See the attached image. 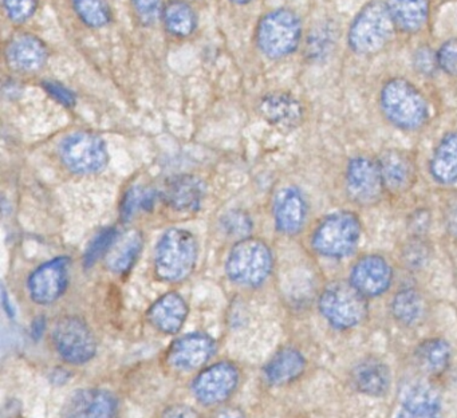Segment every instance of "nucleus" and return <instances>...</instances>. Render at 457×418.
Wrapping results in <instances>:
<instances>
[{
	"label": "nucleus",
	"instance_id": "f257e3e1",
	"mask_svg": "<svg viewBox=\"0 0 457 418\" xmlns=\"http://www.w3.org/2000/svg\"><path fill=\"white\" fill-rule=\"evenodd\" d=\"M379 109L387 122L403 131H417L429 121L424 94L405 78H392L379 91Z\"/></svg>",
	"mask_w": 457,
	"mask_h": 418
},
{
	"label": "nucleus",
	"instance_id": "f03ea898",
	"mask_svg": "<svg viewBox=\"0 0 457 418\" xmlns=\"http://www.w3.org/2000/svg\"><path fill=\"white\" fill-rule=\"evenodd\" d=\"M363 225L355 212L336 211L323 217L312 230V248L325 259H345L357 251Z\"/></svg>",
	"mask_w": 457,
	"mask_h": 418
},
{
	"label": "nucleus",
	"instance_id": "7ed1b4c3",
	"mask_svg": "<svg viewBox=\"0 0 457 418\" xmlns=\"http://www.w3.org/2000/svg\"><path fill=\"white\" fill-rule=\"evenodd\" d=\"M320 314L337 330H350L368 316V297L349 280H334L323 288L318 302Z\"/></svg>",
	"mask_w": 457,
	"mask_h": 418
},
{
	"label": "nucleus",
	"instance_id": "20e7f679",
	"mask_svg": "<svg viewBox=\"0 0 457 418\" xmlns=\"http://www.w3.org/2000/svg\"><path fill=\"white\" fill-rule=\"evenodd\" d=\"M395 29V21L386 4L371 2L353 21L347 34V43L358 55H374L386 47Z\"/></svg>",
	"mask_w": 457,
	"mask_h": 418
},
{
	"label": "nucleus",
	"instance_id": "39448f33",
	"mask_svg": "<svg viewBox=\"0 0 457 418\" xmlns=\"http://www.w3.org/2000/svg\"><path fill=\"white\" fill-rule=\"evenodd\" d=\"M197 260V241L189 230L172 228L157 244L154 270L164 281L188 278Z\"/></svg>",
	"mask_w": 457,
	"mask_h": 418
},
{
	"label": "nucleus",
	"instance_id": "423d86ee",
	"mask_svg": "<svg viewBox=\"0 0 457 418\" xmlns=\"http://www.w3.org/2000/svg\"><path fill=\"white\" fill-rule=\"evenodd\" d=\"M302 38V23L294 11L280 8L263 16L258 26L259 48L272 59L285 58L298 48Z\"/></svg>",
	"mask_w": 457,
	"mask_h": 418
},
{
	"label": "nucleus",
	"instance_id": "0eeeda50",
	"mask_svg": "<svg viewBox=\"0 0 457 418\" xmlns=\"http://www.w3.org/2000/svg\"><path fill=\"white\" fill-rule=\"evenodd\" d=\"M274 267L271 249L256 238H243L231 249L227 273L234 283L255 287L263 283Z\"/></svg>",
	"mask_w": 457,
	"mask_h": 418
},
{
	"label": "nucleus",
	"instance_id": "6e6552de",
	"mask_svg": "<svg viewBox=\"0 0 457 418\" xmlns=\"http://www.w3.org/2000/svg\"><path fill=\"white\" fill-rule=\"evenodd\" d=\"M345 192L355 205L370 208L384 197V180L378 160L368 155L350 158L345 168Z\"/></svg>",
	"mask_w": 457,
	"mask_h": 418
},
{
	"label": "nucleus",
	"instance_id": "1a4fd4ad",
	"mask_svg": "<svg viewBox=\"0 0 457 418\" xmlns=\"http://www.w3.org/2000/svg\"><path fill=\"white\" fill-rule=\"evenodd\" d=\"M53 343L62 359L71 364H87L97 350L92 330L79 316H63L57 322Z\"/></svg>",
	"mask_w": 457,
	"mask_h": 418
},
{
	"label": "nucleus",
	"instance_id": "9d476101",
	"mask_svg": "<svg viewBox=\"0 0 457 418\" xmlns=\"http://www.w3.org/2000/svg\"><path fill=\"white\" fill-rule=\"evenodd\" d=\"M61 158L74 173L93 174L103 171L108 163L105 142L93 133L79 131L63 139Z\"/></svg>",
	"mask_w": 457,
	"mask_h": 418
},
{
	"label": "nucleus",
	"instance_id": "9b49d317",
	"mask_svg": "<svg viewBox=\"0 0 457 418\" xmlns=\"http://www.w3.org/2000/svg\"><path fill=\"white\" fill-rule=\"evenodd\" d=\"M395 271L386 257L378 254L361 256L350 270L349 281L368 299L382 297L389 291Z\"/></svg>",
	"mask_w": 457,
	"mask_h": 418
},
{
	"label": "nucleus",
	"instance_id": "f8f14e48",
	"mask_svg": "<svg viewBox=\"0 0 457 418\" xmlns=\"http://www.w3.org/2000/svg\"><path fill=\"white\" fill-rule=\"evenodd\" d=\"M239 383V372L228 362H220L200 372L192 383V393L203 405L212 406L227 401Z\"/></svg>",
	"mask_w": 457,
	"mask_h": 418
},
{
	"label": "nucleus",
	"instance_id": "ddd939ff",
	"mask_svg": "<svg viewBox=\"0 0 457 418\" xmlns=\"http://www.w3.org/2000/svg\"><path fill=\"white\" fill-rule=\"evenodd\" d=\"M71 260L57 257L37 268L29 278V292L38 305H52L65 292L69 280Z\"/></svg>",
	"mask_w": 457,
	"mask_h": 418
},
{
	"label": "nucleus",
	"instance_id": "4468645a",
	"mask_svg": "<svg viewBox=\"0 0 457 418\" xmlns=\"http://www.w3.org/2000/svg\"><path fill=\"white\" fill-rule=\"evenodd\" d=\"M381 169L385 189L393 195H403L416 184V161L406 150L389 147L377 157Z\"/></svg>",
	"mask_w": 457,
	"mask_h": 418
},
{
	"label": "nucleus",
	"instance_id": "2eb2a0df",
	"mask_svg": "<svg viewBox=\"0 0 457 418\" xmlns=\"http://www.w3.org/2000/svg\"><path fill=\"white\" fill-rule=\"evenodd\" d=\"M309 217V204L296 187H286L275 196L274 219L278 230L285 235H298Z\"/></svg>",
	"mask_w": 457,
	"mask_h": 418
},
{
	"label": "nucleus",
	"instance_id": "dca6fc26",
	"mask_svg": "<svg viewBox=\"0 0 457 418\" xmlns=\"http://www.w3.org/2000/svg\"><path fill=\"white\" fill-rule=\"evenodd\" d=\"M216 345L212 338L205 334H189L180 338L168 351V364L180 372L202 367L215 353Z\"/></svg>",
	"mask_w": 457,
	"mask_h": 418
},
{
	"label": "nucleus",
	"instance_id": "f3484780",
	"mask_svg": "<svg viewBox=\"0 0 457 418\" xmlns=\"http://www.w3.org/2000/svg\"><path fill=\"white\" fill-rule=\"evenodd\" d=\"M262 117L280 130H293L303 121L304 110L301 102L291 94L271 93L264 96L259 104Z\"/></svg>",
	"mask_w": 457,
	"mask_h": 418
},
{
	"label": "nucleus",
	"instance_id": "a211bd4d",
	"mask_svg": "<svg viewBox=\"0 0 457 418\" xmlns=\"http://www.w3.org/2000/svg\"><path fill=\"white\" fill-rule=\"evenodd\" d=\"M116 409V398L111 393L87 389L71 397L66 405L63 418H113Z\"/></svg>",
	"mask_w": 457,
	"mask_h": 418
},
{
	"label": "nucleus",
	"instance_id": "6ab92c4d",
	"mask_svg": "<svg viewBox=\"0 0 457 418\" xmlns=\"http://www.w3.org/2000/svg\"><path fill=\"white\" fill-rule=\"evenodd\" d=\"M6 58L10 67L18 71H37L46 62L47 48L34 35L21 34L10 40Z\"/></svg>",
	"mask_w": 457,
	"mask_h": 418
},
{
	"label": "nucleus",
	"instance_id": "aec40b11",
	"mask_svg": "<svg viewBox=\"0 0 457 418\" xmlns=\"http://www.w3.org/2000/svg\"><path fill=\"white\" fill-rule=\"evenodd\" d=\"M428 171L438 185L457 184V130L449 131L436 145Z\"/></svg>",
	"mask_w": 457,
	"mask_h": 418
},
{
	"label": "nucleus",
	"instance_id": "412c9836",
	"mask_svg": "<svg viewBox=\"0 0 457 418\" xmlns=\"http://www.w3.org/2000/svg\"><path fill=\"white\" fill-rule=\"evenodd\" d=\"M353 385L360 393L369 397L385 396L392 383L389 367L376 358L363 359L352 372Z\"/></svg>",
	"mask_w": 457,
	"mask_h": 418
},
{
	"label": "nucleus",
	"instance_id": "4be33fe9",
	"mask_svg": "<svg viewBox=\"0 0 457 418\" xmlns=\"http://www.w3.org/2000/svg\"><path fill=\"white\" fill-rule=\"evenodd\" d=\"M187 315L188 305L186 300L176 292H170L152 305L148 318L159 331L176 334L186 323Z\"/></svg>",
	"mask_w": 457,
	"mask_h": 418
},
{
	"label": "nucleus",
	"instance_id": "5701e85b",
	"mask_svg": "<svg viewBox=\"0 0 457 418\" xmlns=\"http://www.w3.org/2000/svg\"><path fill=\"white\" fill-rule=\"evenodd\" d=\"M395 418H444L440 396L429 386H414L406 393Z\"/></svg>",
	"mask_w": 457,
	"mask_h": 418
},
{
	"label": "nucleus",
	"instance_id": "b1692460",
	"mask_svg": "<svg viewBox=\"0 0 457 418\" xmlns=\"http://www.w3.org/2000/svg\"><path fill=\"white\" fill-rule=\"evenodd\" d=\"M164 198L176 211H196L204 198V185L197 177L178 176L168 182Z\"/></svg>",
	"mask_w": 457,
	"mask_h": 418
},
{
	"label": "nucleus",
	"instance_id": "393cba45",
	"mask_svg": "<svg viewBox=\"0 0 457 418\" xmlns=\"http://www.w3.org/2000/svg\"><path fill=\"white\" fill-rule=\"evenodd\" d=\"M395 26L408 34H416L427 26L429 0H386L385 3Z\"/></svg>",
	"mask_w": 457,
	"mask_h": 418
},
{
	"label": "nucleus",
	"instance_id": "a878e982",
	"mask_svg": "<svg viewBox=\"0 0 457 418\" xmlns=\"http://www.w3.org/2000/svg\"><path fill=\"white\" fill-rule=\"evenodd\" d=\"M306 367V359L301 351L293 347L278 351L264 367L267 382L275 386L286 385L301 377Z\"/></svg>",
	"mask_w": 457,
	"mask_h": 418
},
{
	"label": "nucleus",
	"instance_id": "bb28decb",
	"mask_svg": "<svg viewBox=\"0 0 457 418\" xmlns=\"http://www.w3.org/2000/svg\"><path fill=\"white\" fill-rule=\"evenodd\" d=\"M390 310H392L393 318L401 326H416L424 316V297L416 287H403L393 297Z\"/></svg>",
	"mask_w": 457,
	"mask_h": 418
},
{
	"label": "nucleus",
	"instance_id": "cd10ccee",
	"mask_svg": "<svg viewBox=\"0 0 457 418\" xmlns=\"http://www.w3.org/2000/svg\"><path fill=\"white\" fill-rule=\"evenodd\" d=\"M420 367L429 374H440L451 364L452 347L443 338H430L417 347Z\"/></svg>",
	"mask_w": 457,
	"mask_h": 418
},
{
	"label": "nucleus",
	"instance_id": "c85d7f7f",
	"mask_svg": "<svg viewBox=\"0 0 457 418\" xmlns=\"http://www.w3.org/2000/svg\"><path fill=\"white\" fill-rule=\"evenodd\" d=\"M143 248L140 233L132 232L125 236L119 244H114L106 260L109 270L114 273H125L133 267Z\"/></svg>",
	"mask_w": 457,
	"mask_h": 418
},
{
	"label": "nucleus",
	"instance_id": "c756f323",
	"mask_svg": "<svg viewBox=\"0 0 457 418\" xmlns=\"http://www.w3.org/2000/svg\"><path fill=\"white\" fill-rule=\"evenodd\" d=\"M165 27L176 37H188L196 27V13L187 3L172 2L164 10Z\"/></svg>",
	"mask_w": 457,
	"mask_h": 418
},
{
	"label": "nucleus",
	"instance_id": "7c9ffc66",
	"mask_svg": "<svg viewBox=\"0 0 457 418\" xmlns=\"http://www.w3.org/2000/svg\"><path fill=\"white\" fill-rule=\"evenodd\" d=\"M74 10L85 24L101 29L111 21V10L106 0H71Z\"/></svg>",
	"mask_w": 457,
	"mask_h": 418
},
{
	"label": "nucleus",
	"instance_id": "2f4dec72",
	"mask_svg": "<svg viewBox=\"0 0 457 418\" xmlns=\"http://www.w3.org/2000/svg\"><path fill=\"white\" fill-rule=\"evenodd\" d=\"M117 238H119V232H117L116 228H108V230H101L93 238L92 243L89 244L87 252H85V267H92L101 257L109 254L111 249L113 248L114 244L117 243Z\"/></svg>",
	"mask_w": 457,
	"mask_h": 418
},
{
	"label": "nucleus",
	"instance_id": "473e14b6",
	"mask_svg": "<svg viewBox=\"0 0 457 418\" xmlns=\"http://www.w3.org/2000/svg\"><path fill=\"white\" fill-rule=\"evenodd\" d=\"M154 201H156V193L154 190L133 188L122 201V219L129 220L137 211H151L154 208Z\"/></svg>",
	"mask_w": 457,
	"mask_h": 418
},
{
	"label": "nucleus",
	"instance_id": "72a5a7b5",
	"mask_svg": "<svg viewBox=\"0 0 457 418\" xmlns=\"http://www.w3.org/2000/svg\"><path fill=\"white\" fill-rule=\"evenodd\" d=\"M221 230L232 238H245L253 230L250 217L240 211H229L221 217Z\"/></svg>",
	"mask_w": 457,
	"mask_h": 418
},
{
	"label": "nucleus",
	"instance_id": "f704fd0d",
	"mask_svg": "<svg viewBox=\"0 0 457 418\" xmlns=\"http://www.w3.org/2000/svg\"><path fill=\"white\" fill-rule=\"evenodd\" d=\"M428 255H429V248H428L427 243L422 241L421 236H414L403 249L401 257H403V264L414 270V268L424 265L428 260Z\"/></svg>",
	"mask_w": 457,
	"mask_h": 418
},
{
	"label": "nucleus",
	"instance_id": "c9c22d12",
	"mask_svg": "<svg viewBox=\"0 0 457 418\" xmlns=\"http://www.w3.org/2000/svg\"><path fill=\"white\" fill-rule=\"evenodd\" d=\"M7 15L15 23H23L36 13L39 0H4Z\"/></svg>",
	"mask_w": 457,
	"mask_h": 418
},
{
	"label": "nucleus",
	"instance_id": "e433bc0d",
	"mask_svg": "<svg viewBox=\"0 0 457 418\" xmlns=\"http://www.w3.org/2000/svg\"><path fill=\"white\" fill-rule=\"evenodd\" d=\"M438 69L457 78V38L446 40L437 51Z\"/></svg>",
	"mask_w": 457,
	"mask_h": 418
},
{
	"label": "nucleus",
	"instance_id": "4c0bfd02",
	"mask_svg": "<svg viewBox=\"0 0 457 418\" xmlns=\"http://www.w3.org/2000/svg\"><path fill=\"white\" fill-rule=\"evenodd\" d=\"M413 66L420 74L430 77L438 69L437 53L429 46H421L414 53Z\"/></svg>",
	"mask_w": 457,
	"mask_h": 418
},
{
	"label": "nucleus",
	"instance_id": "58836bf2",
	"mask_svg": "<svg viewBox=\"0 0 457 418\" xmlns=\"http://www.w3.org/2000/svg\"><path fill=\"white\" fill-rule=\"evenodd\" d=\"M132 3L136 15L145 26L154 24L162 15V0H132Z\"/></svg>",
	"mask_w": 457,
	"mask_h": 418
},
{
	"label": "nucleus",
	"instance_id": "ea45409f",
	"mask_svg": "<svg viewBox=\"0 0 457 418\" xmlns=\"http://www.w3.org/2000/svg\"><path fill=\"white\" fill-rule=\"evenodd\" d=\"M44 88L60 104H65V106H73L76 104L74 94L69 88H66L65 86L61 85V83L54 82V80H46L44 83Z\"/></svg>",
	"mask_w": 457,
	"mask_h": 418
},
{
	"label": "nucleus",
	"instance_id": "a19ab883",
	"mask_svg": "<svg viewBox=\"0 0 457 418\" xmlns=\"http://www.w3.org/2000/svg\"><path fill=\"white\" fill-rule=\"evenodd\" d=\"M162 418H200V415L192 407L186 406V405H176V406L170 407Z\"/></svg>",
	"mask_w": 457,
	"mask_h": 418
},
{
	"label": "nucleus",
	"instance_id": "79ce46f5",
	"mask_svg": "<svg viewBox=\"0 0 457 418\" xmlns=\"http://www.w3.org/2000/svg\"><path fill=\"white\" fill-rule=\"evenodd\" d=\"M445 227L452 236L457 238V198L446 209Z\"/></svg>",
	"mask_w": 457,
	"mask_h": 418
},
{
	"label": "nucleus",
	"instance_id": "37998d69",
	"mask_svg": "<svg viewBox=\"0 0 457 418\" xmlns=\"http://www.w3.org/2000/svg\"><path fill=\"white\" fill-rule=\"evenodd\" d=\"M213 418H245V414L240 412L239 409H235V407H227V409L220 410L218 412V414Z\"/></svg>",
	"mask_w": 457,
	"mask_h": 418
},
{
	"label": "nucleus",
	"instance_id": "c03bdc74",
	"mask_svg": "<svg viewBox=\"0 0 457 418\" xmlns=\"http://www.w3.org/2000/svg\"><path fill=\"white\" fill-rule=\"evenodd\" d=\"M234 3H237V4H245V3H250L251 0H232Z\"/></svg>",
	"mask_w": 457,
	"mask_h": 418
}]
</instances>
